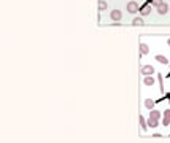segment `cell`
<instances>
[{
    "label": "cell",
    "mask_w": 170,
    "mask_h": 143,
    "mask_svg": "<svg viewBox=\"0 0 170 143\" xmlns=\"http://www.w3.org/2000/svg\"><path fill=\"white\" fill-rule=\"evenodd\" d=\"M126 8H127V13H132V14L140 11V5L135 2V0H131V2L126 5Z\"/></svg>",
    "instance_id": "cell-1"
},
{
    "label": "cell",
    "mask_w": 170,
    "mask_h": 143,
    "mask_svg": "<svg viewBox=\"0 0 170 143\" xmlns=\"http://www.w3.org/2000/svg\"><path fill=\"white\" fill-rule=\"evenodd\" d=\"M140 72H141V75H143V76L154 75V67H153V65H149V64H146V65H143V67L140 68Z\"/></svg>",
    "instance_id": "cell-2"
},
{
    "label": "cell",
    "mask_w": 170,
    "mask_h": 143,
    "mask_svg": "<svg viewBox=\"0 0 170 143\" xmlns=\"http://www.w3.org/2000/svg\"><path fill=\"white\" fill-rule=\"evenodd\" d=\"M110 18H111V21H121L122 19V13L119 11V10H113L111 13H110Z\"/></svg>",
    "instance_id": "cell-3"
},
{
    "label": "cell",
    "mask_w": 170,
    "mask_h": 143,
    "mask_svg": "<svg viewBox=\"0 0 170 143\" xmlns=\"http://www.w3.org/2000/svg\"><path fill=\"white\" fill-rule=\"evenodd\" d=\"M161 116H162V113H161L159 110H156V108H153V110L149 111V119H156V121H159V119H161Z\"/></svg>",
    "instance_id": "cell-4"
},
{
    "label": "cell",
    "mask_w": 170,
    "mask_h": 143,
    "mask_svg": "<svg viewBox=\"0 0 170 143\" xmlns=\"http://www.w3.org/2000/svg\"><path fill=\"white\" fill-rule=\"evenodd\" d=\"M162 124H164V127L165 126H170V108L162 113Z\"/></svg>",
    "instance_id": "cell-5"
},
{
    "label": "cell",
    "mask_w": 170,
    "mask_h": 143,
    "mask_svg": "<svg viewBox=\"0 0 170 143\" xmlns=\"http://www.w3.org/2000/svg\"><path fill=\"white\" fill-rule=\"evenodd\" d=\"M168 11H170V5H167L165 2L158 7V13H159V14H165V13H168Z\"/></svg>",
    "instance_id": "cell-6"
},
{
    "label": "cell",
    "mask_w": 170,
    "mask_h": 143,
    "mask_svg": "<svg viewBox=\"0 0 170 143\" xmlns=\"http://www.w3.org/2000/svg\"><path fill=\"white\" fill-rule=\"evenodd\" d=\"M140 13L143 14V16H148V14L151 13V5L146 3V5H143V7H140Z\"/></svg>",
    "instance_id": "cell-7"
},
{
    "label": "cell",
    "mask_w": 170,
    "mask_h": 143,
    "mask_svg": "<svg viewBox=\"0 0 170 143\" xmlns=\"http://www.w3.org/2000/svg\"><path fill=\"white\" fill-rule=\"evenodd\" d=\"M143 83H145V86H154L156 80H154V76H153V75H148V76H145V78H143Z\"/></svg>",
    "instance_id": "cell-8"
},
{
    "label": "cell",
    "mask_w": 170,
    "mask_h": 143,
    "mask_svg": "<svg viewBox=\"0 0 170 143\" xmlns=\"http://www.w3.org/2000/svg\"><path fill=\"white\" fill-rule=\"evenodd\" d=\"M149 53V46L146 45V43H140V54H148Z\"/></svg>",
    "instance_id": "cell-9"
},
{
    "label": "cell",
    "mask_w": 170,
    "mask_h": 143,
    "mask_svg": "<svg viewBox=\"0 0 170 143\" xmlns=\"http://www.w3.org/2000/svg\"><path fill=\"white\" fill-rule=\"evenodd\" d=\"M156 61H158V62H161V64H164V65L170 62V59H167L165 56H161V54H158V56H156Z\"/></svg>",
    "instance_id": "cell-10"
},
{
    "label": "cell",
    "mask_w": 170,
    "mask_h": 143,
    "mask_svg": "<svg viewBox=\"0 0 170 143\" xmlns=\"http://www.w3.org/2000/svg\"><path fill=\"white\" fill-rule=\"evenodd\" d=\"M107 8H108L107 0H99V10H100V11H105Z\"/></svg>",
    "instance_id": "cell-11"
},
{
    "label": "cell",
    "mask_w": 170,
    "mask_h": 143,
    "mask_svg": "<svg viewBox=\"0 0 170 143\" xmlns=\"http://www.w3.org/2000/svg\"><path fill=\"white\" fill-rule=\"evenodd\" d=\"M140 127L143 129V131H146V129H148V121L141 116V114H140Z\"/></svg>",
    "instance_id": "cell-12"
},
{
    "label": "cell",
    "mask_w": 170,
    "mask_h": 143,
    "mask_svg": "<svg viewBox=\"0 0 170 143\" xmlns=\"http://www.w3.org/2000/svg\"><path fill=\"white\" fill-rule=\"evenodd\" d=\"M145 107H146L148 110H153V108H154V100H153V99H146V100H145Z\"/></svg>",
    "instance_id": "cell-13"
},
{
    "label": "cell",
    "mask_w": 170,
    "mask_h": 143,
    "mask_svg": "<svg viewBox=\"0 0 170 143\" xmlns=\"http://www.w3.org/2000/svg\"><path fill=\"white\" fill-rule=\"evenodd\" d=\"M132 25H143V18H134Z\"/></svg>",
    "instance_id": "cell-14"
},
{
    "label": "cell",
    "mask_w": 170,
    "mask_h": 143,
    "mask_svg": "<svg viewBox=\"0 0 170 143\" xmlns=\"http://www.w3.org/2000/svg\"><path fill=\"white\" fill-rule=\"evenodd\" d=\"M158 126H159V121L149 119V118H148V127H153V129H154V127H158Z\"/></svg>",
    "instance_id": "cell-15"
},
{
    "label": "cell",
    "mask_w": 170,
    "mask_h": 143,
    "mask_svg": "<svg viewBox=\"0 0 170 143\" xmlns=\"http://www.w3.org/2000/svg\"><path fill=\"white\" fill-rule=\"evenodd\" d=\"M161 3H164V0H154V2H153V7H156V8H158Z\"/></svg>",
    "instance_id": "cell-16"
},
{
    "label": "cell",
    "mask_w": 170,
    "mask_h": 143,
    "mask_svg": "<svg viewBox=\"0 0 170 143\" xmlns=\"http://www.w3.org/2000/svg\"><path fill=\"white\" fill-rule=\"evenodd\" d=\"M167 45H168V46H170V38H168V40H167Z\"/></svg>",
    "instance_id": "cell-17"
},
{
    "label": "cell",
    "mask_w": 170,
    "mask_h": 143,
    "mask_svg": "<svg viewBox=\"0 0 170 143\" xmlns=\"http://www.w3.org/2000/svg\"><path fill=\"white\" fill-rule=\"evenodd\" d=\"M167 97H168V104H170V94H167Z\"/></svg>",
    "instance_id": "cell-18"
},
{
    "label": "cell",
    "mask_w": 170,
    "mask_h": 143,
    "mask_svg": "<svg viewBox=\"0 0 170 143\" xmlns=\"http://www.w3.org/2000/svg\"><path fill=\"white\" fill-rule=\"evenodd\" d=\"M168 65H170V62H168Z\"/></svg>",
    "instance_id": "cell-19"
}]
</instances>
